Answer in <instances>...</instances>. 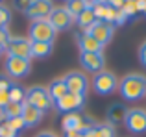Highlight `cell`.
Instances as JSON below:
<instances>
[{
    "label": "cell",
    "mask_w": 146,
    "mask_h": 137,
    "mask_svg": "<svg viewBox=\"0 0 146 137\" xmlns=\"http://www.w3.org/2000/svg\"><path fill=\"white\" fill-rule=\"evenodd\" d=\"M91 85H93V89H94L96 94L107 96V94L115 93V91L118 89V78L115 76V72L104 68V70H100V72H96V74L93 76Z\"/></svg>",
    "instance_id": "7a4b0ae2"
},
{
    "label": "cell",
    "mask_w": 146,
    "mask_h": 137,
    "mask_svg": "<svg viewBox=\"0 0 146 137\" xmlns=\"http://www.w3.org/2000/svg\"><path fill=\"white\" fill-rule=\"evenodd\" d=\"M9 32H7V28H0V50H6L7 47V41H9Z\"/></svg>",
    "instance_id": "f546056e"
},
{
    "label": "cell",
    "mask_w": 146,
    "mask_h": 137,
    "mask_svg": "<svg viewBox=\"0 0 146 137\" xmlns=\"http://www.w3.org/2000/svg\"><path fill=\"white\" fill-rule=\"evenodd\" d=\"M54 43H43V41H32V58L44 59L52 54Z\"/></svg>",
    "instance_id": "ffe728a7"
},
{
    "label": "cell",
    "mask_w": 146,
    "mask_h": 137,
    "mask_svg": "<svg viewBox=\"0 0 146 137\" xmlns=\"http://www.w3.org/2000/svg\"><path fill=\"white\" fill-rule=\"evenodd\" d=\"M7 56L13 58H22V59H32V41L28 37H19L11 35L6 47Z\"/></svg>",
    "instance_id": "5b68a950"
},
{
    "label": "cell",
    "mask_w": 146,
    "mask_h": 137,
    "mask_svg": "<svg viewBox=\"0 0 146 137\" xmlns=\"http://www.w3.org/2000/svg\"><path fill=\"white\" fill-rule=\"evenodd\" d=\"M94 0H67V11L72 15V17H76V15H80L85 7H93Z\"/></svg>",
    "instance_id": "44dd1931"
},
{
    "label": "cell",
    "mask_w": 146,
    "mask_h": 137,
    "mask_svg": "<svg viewBox=\"0 0 146 137\" xmlns=\"http://www.w3.org/2000/svg\"><path fill=\"white\" fill-rule=\"evenodd\" d=\"M120 9H122V13H124L128 19L133 17V15L139 11V9H137V2H135V0H124V4H122Z\"/></svg>",
    "instance_id": "d4e9b609"
},
{
    "label": "cell",
    "mask_w": 146,
    "mask_h": 137,
    "mask_svg": "<svg viewBox=\"0 0 146 137\" xmlns=\"http://www.w3.org/2000/svg\"><path fill=\"white\" fill-rule=\"evenodd\" d=\"M126 21H128V17L122 13V9H117V13H115V19H113V26H120V24H124Z\"/></svg>",
    "instance_id": "1f68e13d"
},
{
    "label": "cell",
    "mask_w": 146,
    "mask_h": 137,
    "mask_svg": "<svg viewBox=\"0 0 146 137\" xmlns=\"http://www.w3.org/2000/svg\"><path fill=\"white\" fill-rule=\"evenodd\" d=\"M65 83H67L68 93H78V94H85L89 89V78L85 76V72L82 70H70L63 76Z\"/></svg>",
    "instance_id": "ba28073f"
},
{
    "label": "cell",
    "mask_w": 146,
    "mask_h": 137,
    "mask_svg": "<svg viewBox=\"0 0 146 137\" xmlns=\"http://www.w3.org/2000/svg\"><path fill=\"white\" fill-rule=\"evenodd\" d=\"M46 89H48L50 96H52L54 104H56V102L59 100V98H63L65 94L68 93L67 83H65V80H63V78H57V80H54V82H50V85L46 87Z\"/></svg>",
    "instance_id": "ac0fdd59"
},
{
    "label": "cell",
    "mask_w": 146,
    "mask_h": 137,
    "mask_svg": "<svg viewBox=\"0 0 146 137\" xmlns=\"http://www.w3.org/2000/svg\"><path fill=\"white\" fill-rule=\"evenodd\" d=\"M0 2H2V0H0Z\"/></svg>",
    "instance_id": "ab89813d"
},
{
    "label": "cell",
    "mask_w": 146,
    "mask_h": 137,
    "mask_svg": "<svg viewBox=\"0 0 146 137\" xmlns=\"http://www.w3.org/2000/svg\"><path fill=\"white\" fill-rule=\"evenodd\" d=\"M74 22L83 30V32H85L87 28H91V26L96 22V17H94L93 7H85V9H83L80 15H76V17H74Z\"/></svg>",
    "instance_id": "d6986e66"
},
{
    "label": "cell",
    "mask_w": 146,
    "mask_h": 137,
    "mask_svg": "<svg viewBox=\"0 0 146 137\" xmlns=\"http://www.w3.org/2000/svg\"><path fill=\"white\" fill-rule=\"evenodd\" d=\"M48 22L52 24V28L56 32H65L74 24V17L67 11L65 6H61V7H54L52 9V13L48 15Z\"/></svg>",
    "instance_id": "9c48e42d"
},
{
    "label": "cell",
    "mask_w": 146,
    "mask_h": 137,
    "mask_svg": "<svg viewBox=\"0 0 146 137\" xmlns=\"http://www.w3.org/2000/svg\"><path fill=\"white\" fill-rule=\"evenodd\" d=\"M107 4H109L111 7H115V9H120V7H122V4H124V0H109Z\"/></svg>",
    "instance_id": "d590c367"
},
{
    "label": "cell",
    "mask_w": 146,
    "mask_h": 137,
    "mask_svg": "<svg viewBox=\"0 0 146 137\" xmlns=\"http://www.w3.org/2000/svg\"><path fill=\"white\" fill-rule=\"evenodd\" d=\"M139 61L143 67H146V41L139 47Z\"/></svg>",
    "instance_id": "e575fe53"
},
{
    "label": "cell",
    "mask_w": 146,
    "mask_h": 137,
    "mask_svg": "<svg viewBox=\"0 0 146 137\" xmlns=\"http://www.w3.org/2000/svg\"><path fill=\"white\" fill-rule=\"evenodd\" d=\"M80 65L85 68L87 72H96L104 70L106 67V58L102 52H80Z\"/></svg>",
    "instance_id": "7c38bea8"
},
{
    "label": "cell",
    "mask_w": 146,
    "mask_h": 137,
    "mask_svg": "<svg viewBox=\"0 0 146 137\" xmlns=\"http://www.w3.org/2000/svg\"><path fill=\"white\" fill-rule=\"evenodd\" d=\"M126 113H128V108H126L124 104H120V102H115V104H111L109 108H107L106 119H107V122H109V124L117 126L118 122H124Z\"/></svg>",
    "instance_id": "2e32d148"
},
{
    "label": "cell",
    "mask_w": 146,
    "mask_h": 137,
    "mask_svg": "<svg viewBox=\"0 0 146 137\" xmlns=\"http://www.w3.org/2000/svg\"><path fill=\"white\" fill-rule=\"evenodd\" d=\"M0 54H2V50H0Z\"/></svg>",
    "instance_id": "f35d334b"
},
{
    "label": "cell",
    "mask_w": 146,
    "mask_h": 137,
    "mask_svg": "<svg viewBox=\"0 0 146 137\" xmlns=\"http://www.w3.org/2000/svg\"><path fill=\"white\" fill-rule=\"evenodd\" d=\"M124 124L128 128V132L131 134H144L146 132V109L144 108H131L126 113Z\"/></svg>",
    "instance_id": "8992f818"
},
{
    "label": "cell",
    "mask_w": 146,
    "mask_h": 137,
    "mask_svg": "<svg viewBox=\"0 0 146 137\" xmlns=\"http://www.w3.org/2000/svg\"><path fill=\"white\" fill-rule=\"evenodd\" d=\"M118 93L126 102H139L146 96V76L139 72L126 74L118 82Z\"/></svg>",
    "instance_id": "6da1fadb"
},
{
    "label": "cell",
    "mask_w": 146,
    "mask_h": 137,
    "mask_svg": "<svg viewBox=\"0 0 146 137\" xmlns=\"http://www.w3.org/2000/svg\"><path fill=\"white\" fill-rule=\"evenodd\" d=\"M82 122H83V115H80L78 111H74V113H67V115L63 117L61 126H63L65 134H67V132H80Z\"/></svg>",
    "instance_id": "e0dca14e"
},
{
    "label": "cell",
    "mask_w": 146,
    "mask_h": 137,
    "mask_svg": "<svg viewBox=\"0 0 146 137\" xmlns=\"http://www.w3.org/2000/svg\"><path fill=\"white\" fill-rule=\"evenodd\" d=\"M7 124H9L11 128H13L15 132H21L22 128H26L24 126V120H22V117H17V119H9V120H6Z\"/></svg>",
    "instance_id": "4dcf8cb0"
},
{
    "label": "cell",
    "mask_w": 146,
    "mask_h": 137,
    "mask_svg": "<svg viewBox=\"0 0 146 137\" xmlns=\"http://www.w3.org/2000/svg\"><path fill=\"white\" fill-rule=\"evenodd\" d=\"M83 104H85V94H78V93H67L63 98H59V100L56 102V109L59 113H74L78 111V109L83 108Z\"/></svg>",
    "instance_id": "30bf717a"
},
{
    "label": "cell",
    "mask_w": 146,
    "mask_h": 137,
    "mask_svg": "<svg viewBox=\"0 0 146 137\" xmlns=\"http://www.w3.org/2000/svg\"><path fill=\"white\" fill-rule=\"evenodd\" d=\"M57 32L52 28L48 19H41V21H32L28 28V39L30 41H43V43H54L56 41Z\"/></svg>",
    "instance_id": "277c9868"
},
{
    "label": "cell",
    "mask_w": 146,
    "mask_h": 137,
    "mask_svg": "<svg viewBox=\"0 0 146 137\" xmlns=\"http://www.w3.org/2000/svg\"><path fill=\"white\" fill-rule=\"evenodd\" d=\"M93 11H94V17H96V21H104V19H106V13H107V4H98V2H94V4H93Z\"/></svg>",
    "instance_id": "4316f807"
},
{
    "label": "cell",
    "mask_w": 146,
    "mask_h": 137,
    "mask_svg": "<svg viewBox=\"0 0 146 137\" xmlns=\"http://www.w3.org/2000/svg\"><path fill=\"white\" fill-rule=\"evenodd\" d=\"M35 137H59L57 134H54V132H41L39 135H35Z\"/></svg>",
    "instance_id": "8d00e7d4"
},
{
    "label": "cell",
    "mask_w": 146,
    "mask_h": 137,
    "mask_svg": "<svg viewBox=\"0 0 146 137\" xmlns=\"http://www.w3.org/2000/svg\"><path fill=\"white\" fill-rule=\"evenodd\" d=\"M52 9H54L52 0H33L32 6L28 7V11L24 15L30 21H41V19H48Z\"/></svg>",
    "instance_id": "4fadbf2b"
},
{
    "label": "cell",
    "mask_w": 146,
    "mask_h": 137,
    "mask_svg": "<svg viewBox=\"0 0 146 137\" xmlns=\"http://www.w3.org/2000/svg\"><path fill=\"white\" fill-rule=\"evenodd\" d=\"M11 80H9V76H6V74H0V91H9V87H11Z\"/></svg>",
    "instance_id": "d6a6232c"
},
{
    "label": "cell",
    "mask_w": 146,
    "mask_h": 137,
    "mask_svg": "<svg viewBox=\"0 0 146 137\" xmlns=\"http://www.w3.org/2000/svg\"><path fill=\"white\" fill-rule=\"evenodd\" d=\"M9 100L11 102H24V98H26V89L22 85H19V83H11V87H9Z\"/></svg>",
    "instance_id": "cb8c5ba5"
},
{
    "label": "cell",
    "mask_w": 146,
    "mask_h": 137,
    "mask_svg": "<svg viewBox=\"0 0 146 137\" xmlns=\"http://www.w3.org/2000/svg\"><path fill=\"white\" fill-rule=\"evenodd\" d=\"M65 137H80V134H78V132H67Z\"/></svg>",
    "instance_id": "74e56055"
},
{
    "label": "cell",
    "mask_w": 146,
    "mask_h": 137,
    "mask_svg": "<svg viewBox=\"0 0 146 137\" xmlns=\"http://www.w3.org/2000/svg\"><path fill=\"white\" fill-rule=\"evenodd\" d=\"M9 21H11V11L0 4V28H7Z\"/></svg>",
    "instance_id": "484cf974"
},
{
    "label": "cell",
    "mask_w": 146,
    "mask_h": 137,
    "mask_svg": "<svg viewBox=\"0 0 146 137\" xmlns=\"http://www.w3.org/2000/svg\"><path fill=\"white\" fill-rule=\"evenodd\" d=\"M21 117H22V120H24L26 128H33V126H37V124L43 120L44 111H41V109L30 106L28 102H24V108H22V115Z\"/></svg>",
    "instance_id": "9a60e30c"
},
{
    "label": "cell",
    "mask_w": 146,
    "mask_h": 137,
    "mask_svg": "<svg viewBox=\"0 0 146 137\" xmlns=\"http://www.w3.org/2000/svg\"><path fill=\"white\" fill-rule=\"evenodd\" d=\"M17 134H19V132H15L7 122L0 124V137H17Z\"/></svg>",
    "instance_id": "f1b7e54d"
},
{
    "label": "cell",
    "mask_w": 146,
    "mask_h": 137,
    "mask_svg": "<svg viewBox=\"0 0 146 137\" xmlns=\"http://www.w3.org/2000/svg\"><path fill=\"white\" fill-rule=\"evenodd\" d=\"M85 32L89 33L93 39H96L102 47H106V45L111 41L113 33H115V26L111 24V22H106V21H96L91 28H87Z\"/></svg>",
    "instance_id": "8fae6325"
},
{
    "label": "cell",
    "mask_w": 146,
    "mask_h": 137,
    "mask_svg": "<svg viewBox=\"0 0 146 137\" xmlns=\"http://www.w3.org/2000/svg\"><path fill=\"white\" fill-rule=\"evenodd\" d=\"M4 68H6V76H9V78H24L32 70V61L30 59L7 56L6 63H4Z\"/></svg>",
    "instance_id": "52a82bcc"
},
{
    "label": "cell",
    "mask_w": 146,
    "mask_h": 137,
    "mask_svg": "<svg viewBox=\"0 0 146 137\" xmlns=\"http://www.w3.org/2000/svg\"><path fill=\"white\" fill-rule=\"evenodd\" d=\"M9 93L7 91H0V109H4L7 104H9Z\"/></svg>",
    "instance_id": "836d02e7"
},
{
    "label": "cell",
    "mask_w": 146,
    "mask_h": 137,
    "mask_svg": "<svg viewBox=\"0 0 146 137\" xmlns=\"http://www.w3.org/2000/svg\"><path fill=\"white\" fill-rule=\"evenodd\" d=\"M76 45H78L80 52H102L104 50L102 45H100L96 39H93L87 32L76 33Z\"/></svg>",
    "instance_id": "5bb4252c"
},
{
    "label": "cell",
    "mask_w": 146,
    "mask_h": 137,
    "mask_svg": "<svg viewBox=\"0 0 146 137\" xmlns=\"http://www.w3.org/2000/svg\"><path fill=\"white\" fill-rule=\"evenodd\" d=\"M33 0H13V7L17 11H21V13H26L28 11V7L32 6Z\"/></svg>",
    "instance_id": "83f0119b"
},
{
    "label": "cell",
    "mask_w": 146,
    "mask_h": 137,
    "mask_svg": "<svg viewBox=\"0 0 146 137\" xmlns=\"http://www.w3.org/2000/svg\"><path fill=\"white\" fill-rule=\"evenodd\" d=\"M115 134H117V128L109 122L96 124L93 128V137H115Z\"/></svg>",
    "instance_id": "603a6c76"
},
{
    "label": "cell",
    "mask_w": 146,
    "mask_h": 137,
    "mask_svg": "<svg viewBox=\"0 0 146 137\" xmlns=\"http://www.w3.org/2000/svg\"><path fill=\"white\" fill-rule=\"evenodd\" d=\"M22 108H24V102H9V104L6 106L4 109H0L2 111V117L4 120H9V119H17V117L22 115Z\"/></svg>",
    "instance_id": "7402d4cb"
},
{
    "label": "cell",
    "mask_w": 146,
    "mask_h": 137,
    "mask_svg": "<svg viewBox=\"0 0 146 137\" xmlns=\"http://www.w3.org/2000/svg\"><path fill=\"white\" fill-rule=\"evenodd\" d=\"M24 102H28L30 106L41 109V111H48L54 108V100L50 96L48 89L43 85H32L30 89H26V98Z\"/></svg>",
    "instance_id": "3957f363"
}]
</instances>
